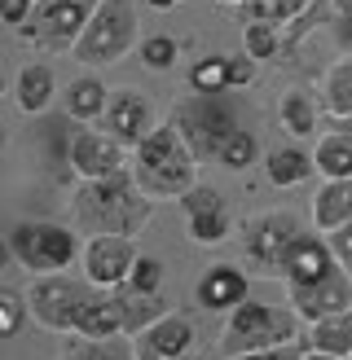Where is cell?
Returning <instances> with one entry per match:
<instances>
[{"instance_id":"1","label":"cell","mask_w":352,"mask_h":360,"mask_svg":"<svg viewBox=\"0 0 352 360\" xmlns=\"http://www.w3.org/2000/svg\"><path fill=\"white\" fill-rule=\"evenodd\" d=\"M70 215L84 238H137L154 215V198L137 185L132 176H111V180H80L70 193Z\"/></svg>"},{"instance_id":"2","label":"cell","mask_w":352,"mask_h":360,"mask_svg":"<svg viewBox=\"0 0 352 360\" xmlns=\"http://www.w3.org/2000/svg\"><path fill=\"white\" fill-rule=\"evenodd\" d=\"M128 176L154 198V202H163V198H176V202H181V198L199 185V154L189 150V141L176 132V123L168 119L132 150Z\"/></svg>"},{"instance_id":"3","label":"cell","mask_w":352,"mask_h":360,"mask_svg":"<svg viewBox=\"0 0 352 360\" xmlns=\"http://www.w3.org/2000/svg\"><path fill=\"white\" fill-rule=\"evenodd\" d=\"M84 233L58 224V220H18L9 229V255L18 268H27L31 277L44 273H66L75 259H84Z\"/></svg>"},{"instance_id":"4","label":"cell","mask_w":352,"mask_h":360,"mask_svg":"<svg viewBox=\"0 0 352 360\" xmlns=\"http://www.w3.org/2000/svg\"><path fill=\"white\" fill-rule=\"evenodd\" d=\"M299 338V316L291 308H273V303H256L246 299L238 303L225 321V334H220V356L238 360L246 352H264V347H282V343H295Z\"/></svg>"},{"instance_id":"5","label":"cell","mask_w":352,"mask_h":360,"mask_svg":"<svg viewBox=\"0 0 352 360\" xmlns=\"http://www.w3.org/2000/svg\"><path fill=\"white\" fill-rule=\"evenodd\" d=\"M299 238H304V224H299V215L287 211V207L256 211L251 220L238 229L242 259L260 277H282L287 273V259H291V250H295Z\"/></svg>"},{"instance_id":"6","label":"cell","mask_w":352,"mask_h":360,"mask_svg":"<svg viewBox=\"0 0 352 360\" xmlns=\"http://www.w3.org/2000/svg\"><path fill=\"white\" fill-rule=\"evenodd\" d=\"M132 49H137V9H132V0H101L70 58L80 66H115V62L128 58Z\"/></svg>"},{"instance_id":"7","label":"cell","mask_w":352,"mask_h":360,"mask_svg":"<svg viewBox=\"0 0 352 360\" xmlns=\"http://www.w3.org/2000/svg\"><path fill=\"white\" fill-rule=\"evenodd\" d=\"M93 295H97L93 281L70 277V273H44V277H31V285H27L31 316L53 334H75L84 308L93 303Z\"/></svg>"},{"instance_id":"8","label":"cell","mask_w":352,"mask_h":360,"mask_svg":"<svg viewBox=\"0 0 352 360\" xmlns=\"http://www.w3.org/2000/svg\"><path fill=\"white\" fill-rule=\"evenodd\" d=\"M101 0H35L31 22L18 31L27 44L44 49V53H75L84 27L93 22Z\"/></svg>"},{"instance_id":"9","label":"cell","mask_w":352,"mask_h":360,"mask_svg":"<svg viewBox=\"0 0 352 360\" xmlns=\"http://www.w3.org/2000/svg\"><path fill=\"white\" fill-rule=\"evenodd\" d=\"M172 123H176V132L189 141V150L199 154V158L220 154L225 136L238 128V119H234V110L225 105L220 93H211V97H199V93H194L189 101H181V105L172 110Z\"/></svg>"},{"instance_id":"10","label":"cell","mask_w":352,"mask_h":360,"mask_svg":"<svg viewBox=\"0 0 352 360\" xmlns=\"http://www.w3.org/2000/svg\"><path fill=\"white\" fill-rule=\"evenodd\" d=\"M66 163L80 180H111V176H128L132 150L106 128H75L66 141Z\"/></svg>"},{"instance_id":"11","label":"cell","mask_w":352,"mask_h":360,"mask_svg":"<svg viewBox=\"0 0 352 360\" xmlns=\"http://www.w3.org/2000/svg\"><path fill=\"white\" fill-rule=\"evenodd\" d=\"M141 259V250L132 238H115V233H101V238H88L84 242V277L97 285V290H119V285H128V273L132 264Z\"/></svg>"},{"instance_id":"12","label":"cell","mask_w":352,"mask_h":360,"mask_svg":"<svg viewBox=\"0 0 352 360\" xmlns=\"http://www.w3.org/2000/svg\"><path fill=\"white\" fill-rule=\"evenodd\" d=\"M101 128L111 132L115 141H123L128 150H137L141 141L158 128V119H154V105H150L146 93H137V88H111V101H106Z\"/></svg>"},{"instance_id":"13","label":"cell","mask_w":352,"mask_h":360,"mask_svg":"<svg viewBox=\"0 0 352 360\" xmlns=\"http://www.w3.org/2000/svg\"><path fill=\"white\" fill-rule=\"evenodd\" d=\"M287 308L313 326V321H326V316H339L352 308V277L344 273H330L326 281H313V285H287Z\"/></svg>"},{"instance_id":"14","label":"cell","mask_w":352,"mask_h":360,"mask_svg":"<svg viewBox=\"0 0 352 360\" xmlns=\"http://www.w3.org/2000/svg\"><path fill=\"white\" fill-rule=\"evenodd\" d=\"M181 211H185L189 242H199V246H216V242H225L229 233H234V220H229L225 198L216 189H207V185H194L181 198Z\"/></svg>"},{"instance_id":"15","label":"cell","mask_w":352,"mask_h":360,"mask_svg":"<svg viewBox=\"0 0 352 360\" xmlns=\"http://www.w3.org/2000/svg\"><path fill=\"white\" fill-rule=\"evenodd\" d=\"M132 343H137V356L141 360H189L194 356V343H199V334H194V321L189 316L168 312L163 321H154L150 330H141Z\"/></svg>"},{"instance_id":"16","label":"cell","mask_w":352,"mask_h":360,"mask_svg":"<svg viewBox=\"0 0 352 360\" xmlns=\"http://www.w3.org/2000/svg\"><path fill=\"white\" fill-rule=\"evenodd\" d=\"M194 299H199L203 312H234L238 303H246V273L238 264H211L207 273L194 285Z\"/></svg>"},{"instance_id":"17","label":"cell","mask_w":352,"mask_h":360,"mask_svg":"<svg viewBox=\"0 0 352 360\" xmlns=\"http://www.w3.org/2000/svg\"><path fill=\"white\" fill-rule=\"evenodd\" d=\"M330 273H339V259H334L330 242L322 238V233H304V238L295 242L291 259H287V273H282V281L287 285H313V281H326Z\"/></svg>"},{"instance_id":"18","label":"cell","mask_w":352,"mask_h":360,"mask_svg":"<svg viewBox=\"0 0 352 360\" xmlns=\"http://www.w3.org/2000/svg\"><path fill=\"white\" fill-rule=\"evenodd\" d=\"M308 211H313V229L322 233V238L352 224V180H322Z\"/></svg>"},{"instance_id":"19","label":"cell","mask_w":352,"mask_h":360,"mask_svg":"<svg viewBox=\"0 0 352 360\" xmlns=\"http://www.w3.org/2000/svg\"><path fill=\"white\" fill-rule=\"evenodd\" d=\"M13 101L23 115H44L53 101H58V75H53L49 62H27L13 79Z\"/></svg>"},{"instance_id":"20","label":"cell","mask_w":352,"mask_h":360,"mask_svg":"<svg viewBox=\"0 0 352 360\" xmlns=\"http://www.w3.org/2000/svg\"><path fill=\"white\" fill-rule=\"evenodd\" d=\"M80 338H128V316H123L119 290H97L93 303L80 316Z\"/></svg>"},{"instance_id":"21","label":"cell","mask_w":352,"mask_h":360,"mask_svg":"<svg viewBox=\"0 0 352 360\" xmlns=\"http://www.w3.org/2000/svg\"><path fill=\"white\" fill-rule=\"evenodd\" d=\"M106 101H111V88H106V79H97V75H80V79H70V84H66V93H62L66 115H70V119H80V123L101 119V115H106Z\"/></svg>"},{"instance_id":"22","label":"cell","mask_w":352,"mask_h":360,"mask_svg":"<svg viewBox=\"0 0 352 360\" xmlns=\"http://www.w3.org/2000/svg\"><path fill=\"white\" fill-rule=\"evenodd\" d=\"M313 172H317L313 154L299 150V146H287V150H269V154H264V176H269L277 189L304 185V180H313Z\"/></svg>"},{"instance_id":"23","label":"cell","mask_w":352,"mask_h":360,"mask_svg":"<svg viewBox=\"0 0 352 360\" xmlns=\"http://www.w3.org/2000/svg\"><path fill=\"white\" fill-rule=\"evenodd\" d=\"M304 347L308 352H330V356H348L352 360V308L339 312V316L313 321L308 334H304Z\"/></svg>"},{"instance_id":"24","label":"cell","mask_w":352,"mask_h":360,"mask_svg":"<svg viewBox=\"0 0 352 360\" xmlns=\"http://www.w3.org/2000/svg\"><path fill=\"white\" fill-rule=\"evenodd\" d=\"M322 180H352V132H326L313 150Z\"/></svg>"},{"instance_id":"25","label":"cell","mask_w":352,"mask_h":360,"mask_svg":"<svg viewBox=\"0 0 352 360\" xmlns=\"http://www.w3.org/2000/svg\"><path fill=\"white\" fill-rule=\"evenodd\" d=\"M119 303H123V316H128V338H137L141 330H150L154 321H163L172 312L163 295H141V290H128V285H119Z\"/></svg>"},{"instance_id":"26","label":"cell","mask_w":352,"mask_h":360,"mask_svg":"<svg viewBox=\"0 0 352 360\" xmlns=\"http://www.w3.org/2000/svg\"><path fill=\"white\" fill-rule=\"evenodd\" d=\"M322 110L334 119H352V58H339L322 75Z\"/></svg>"},{"instance_id":"27","label":"cell","mask_w":352,"mask_h":360,"mask_svg":"<svg viewBox=\"0 0 352 360\" xmlns=\"http://www.w3.org/2000/svg\"><path fill=\"white\" fill-rule=\"evenodd\" d=\"M62 360H141L132 338H70L62 347Z\"/></svg>"},{"instance_id":"28","label":"cell","mask_w":352,"mask_h":360,"mask_svg":"<svg viewBox=\"0 0 352 360\" xmlns=\"http://www.w3.org/2000/svg\"><path fill=\"white\" fill-rule=\"evenodd\" d=\"M313 5H317V0H246V5H242V22H273L277 31H287Z\"/></svg>"},{"instance_id":"29","label":"cell","mask_w":352,"mask_h":360,"mask_svg":"<svg viewBox=\"0 0 352 360\" xmlns=\"http://www.w3.org/2000/svg\"><path fill=\"white\" fill-rule=\"evenodd\" d=\"M277 119H282V128H287V132L313 136L322 110H317V101L304 93V88H291V93H282V101H277Z\"/></svg>"},{"instance_id":"30","label":"cell","mask_w":352,"mask_h":360,"mask_svg":"<svg viewBox=\"0 0 352 360\" xmlns=\"http://www.w3.org/2000/svg\"><path fill=\"white\" fill-rule=\"evenodd\" d=\"M282 31L273 22H242V53L256 62H282Z\"/></svg>"},{"instance_id":"31","label":"cell","mask_w":352,"mask_h":360,"mask_svg":"<svg viewBox=\"0 0 352 360\" xmlns=\"http://www.w3.org/2000/svg\"><path fill=\"white\" fill-rule=\"evenodd\" d=\"M216 163H225L229 172H246V167H256L260 163V141L251 128H234L225 136V146L216 154Z\"/></svg>"},{"instance_id":"32","label":"cell","mask_w":352,"mask_h":360,"mask_svg":"<svg viewBox=\"0 0 352 360\" xmlns=\"http://www.w3.org/2000/svg\"><path fill=\"white\" fill-rule=\"evenodd\" d=\"M189 93L211 97V93H229V58H199L189 66Z\"/></svg>"},{"instance_id":"33","label":"cell","mask_w":352,"mask_h":360,"mask_svg":"<svg viewBox=\"0 0 352 360\" xmlns=\"http://www.w3.org/2000/svg\"><path fill=\"white\" fill-rule=\"evenodd\" d=\"M27 316H31V303H27V295H18V290H0V330H5V338H13V334H23V326H27Z\"/></svg>"},{"instance_id":"34","label":"cell","mask_w":352,"mask_h":360,"mask_svg":"<svg viewBox=\"0 0 352 360\" xmlns=\"http://www.w3.org/2000/svg\"><path fill=\"white\" fill-rule=\"evenodd\" d=\"M176 53H181V44H176L172 35H146V40H141V66L172 70L176 66Z\"/></svg>"},{"instance_id":"35","label":"cell","mask_w":352,"mask_h":360,"mask_svg":"<svg viewBox=\"0 0 352 360\" xmlns=\"http://www.w3.org/2000/svg\"><path fill=\"white\" fill-rule=\"evenodd\" d=\"M128 290H141V295H158V290H163V259L141 255L132 264V273H128Z\"/></svg>"},{"instance_id":"36","label":"cell","mask_w":352,"mask_h":360,"mask_svg":"<svg viewBox=\"0 0 352 360\" xmlns=\"http://www.w3.org/2000/svg\"><path fill=\"white\" fill-rule=\"evenodd\" d=\"M256 75H260V62L256 58H229V88H246V84H256Z\"/></svg>"},{"instance_id":"37","label":"cell","mask_w":352,"mask_h":360,"mask_svg":"<svg viewBox=\"0 0 352 360\" xmlns=\"http://www.w3.org/2000/svg\"><path fill=\"white\" fill-rule=\"evenodd\" d=\"M31 13H35V0H0V18H5L13 31H23L31 22Z\"/></svg>"},{"instance_id":"38","label":"cell","mask_w":352,"mask_h":360,"mask_svg":"<svg viewBox=\"0 0 352 360\" xmlns=\"http://www.w3.org/2000/svg\"><path fill=\"white\" fill-rule=\"evenodd\" d=\"M330 250H334V259H339V268H344V273L352 277V224H344V229H334L330 233Z\"/></svg>"},{"instance_id":"39","label":"cell","mask_w":352,"mask_h":360,"mask_svg":"<svg viewBox=\"0 0 352 360\" xmlns=\"http://www.w3.org/2000/svg\"><path fill=\"white\" fill-rule=\"evenodd\" d=\"M308 347H299V343H282V347H264V352H246L238 360H304Z\"/></svg>"},{"instance_id":"40","label":"cell","mask_w":352,"mask_h":360,"mask_svg":"<svg viewBox=\"0 0 352 360\" xmlns=\"http://www.w3.org/2000/svg\"><path fill=\"white\" fill-rule=\"evenodd\" d=\"M334 35H339L344 49H352V18H339V31H334Z\"/></svg>"},{"instance_id":"41","label":"cell","mask_w":352,"mask_h":360,"mask_svg":"<svg viewBox=\"0 0 352 360\" xmlns=\"http://www.w3.org/2000/svg\"><path fill=\"white\" fill-rule=\"evenodd\" d=\"M330 5H334V13H339V18H352V0H330Z\"/></svg>"},{"instance_id":"42","label":"cell","mask_w":352,"mask_h":360,"mask_svg":"<svg viewBox=\"0 0 352 360\" xmlns=\"http://www.w3.org/2000/svg\"><path fill=\"white\" fill-rule=\"evenodd\" d=\"M150 9H158V13H168V9H176V0H146Z\"/></svg>"},{"instance_id":"43","label":"cell","mask_w":352,"mask_h":360,"mask_svg":"<svg viewBox=\"0 0 352 360\" xmlns=\"http://www.w3.org/2000/svg\"><path fill=\"white\" fill-rule=\"evenodd\" d=\"M304 360H348V356H330V352H304Z\"/></svg>"},{"instance_id":"44","label":"cell","mask_w":352,"mask_h":360,"mask_svg":"<svg viewBox=\"0 0 352 360\" xmlns=\"http://www.w3.org/2000/svg\"><path fill=\"white\" fill-rule=\"evenodd\" d=\"M220 5H238V9H242V5H246V0H220Z\"/></svg>"}]
</instances>
